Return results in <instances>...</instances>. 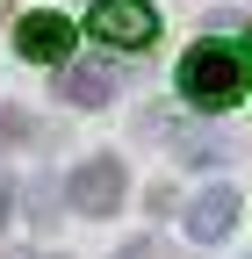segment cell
I'll return each instance as SVG.
<instances>
[{
  "instance_id": "cell-1",
  "label": "cell",
  "mask_w": 252,
  "mask_h": 259,
  "mask_svg": "<svg viewBox=\"0 0 252 259\" xmlns=\"http://www.w3.org/2000/svg\"><path fill=\"white\" fill-rule=\"evenodd\" d=\"M180 94L195 108H231L238 94H245V58L231 44H195L180 58Z\"/></svg>"
},
{
  "instance_id": "cell-2",
  "label": "cell",
  "mask_w": 252,
  "mask_h": 259,
  "mask_svg": "<svg viewBox=\"0 0 252 259\" xmlns=\"http://www.w3.org/2000/svg\"><path fill=\"white\" fill-rule=\"evenodd\" d=\"M87 29H94L108 51H144L151 36H159V15H151L144 0H94Z\"/></svg>"
},
{
  "instance_id": "cell-3",
  "label": "cell",
  "mask_w": 252,
  "mask_h": 259,
  "mask_svg": "<svg viewBox=\"0 0 252 259\" xmlns=\"http://www.w3.org/2000/svg\"><path fill=\"white\" fill-rule=\"evenodd\" d=\"M72 209H87V216H115L122 209V158L115 151H94L72 173Z\"/></svg>"
},
{
  "instance_id": "cell-4",
  "label": "cell",
  "mask_w": 252,
  "mask_h": 259,
  "mask_svg": "<svg viewBox=\"0 0 252 259\" xmlns=\"http://www.w3.org/2000/svg\"><path fill=\"white\" fill-rule=\"evenodd\" d=\"M72 36H79V29H72L65 15H22V22H15V51L36 58V65H65V58H72Z\"/></svg>"
},
{
  "instance_id": "cell-5",
  "label": "cell",
  "mask_w": 252,
  "mask_h": 259,
  "mask_svg": "<svg viewBox=\"0 0 252 259\" xmlns=\"http://www.w3.org/2000/svg\"><path fill=\"white\" fill-rule=\"evenodd\" d=\"M231 223H238V194L231 187H202L195 202H187V238H195V245H216Z\"/></svg>"
},
{
  "instance_id": "cell-6",
  "label": "cell",
  "mask_w": 252,
  "mask_h": 259,
  "mask_svg": "<svg viewBox=\"0 0 252 259\" xmlns=\"http://www.w3.org/2000/svg\"><path fill=\"white\" fill-rule=\"evenodd\" d=\"M58 94H65V101L72 108H101L108 101V94H115V72H108V65H65V72H58Z\"/></svg>"
},
{
  "instance_id": "cell-7",
  "label": "cell",
  "mask_w": 252,
  "mask_h": 259,
  "mask_svg": "<svg viewBox=\"0 0 252 259\" xmlns=\"http://www.w3.org/2000/svg\"><path fill=\"white\" fill-rule=\"evenodd\" d=\"M29 137H36V122H29L22 108H8V101H0V151H15V144H29Z\"/></svg>"
},
{
  "instance_id": "cell-8",
  "label": "cell",
  "mask_w": 252,
  "mask_h": 259,
  "mask_svg": "<svg viewBox=\"0 0 252 259\" xmlns=\"http://www.w3.org/2000/svg\"><path fill=\"white\" fill-rule=\"evenodd\" d=\"M8 209H15V180L0 173V231H8Z\"/></svg>"
},
{
  "instance_id": "cell-9",
  "label": "cell",
  "mask_w": 252,
  "mask_h": 259,
  "mask_svg": "<svg viewBox=\"0 0 252 259\" xmlns=\"http://www.w3.org/2000/svg\"><path fill=\"white\" fill-rule=\"evenodd\" d=\"M238 58H245V65H252V36H245V51H238Z\"/></svg>"
},
{
  "instance_id": "cell-10",
  "label": "cell",
  "mask_w": 252,
  "mask_h": 259,
  "mask_svg": "<svg viewBox=\"0 0 252 259\" xmlns=\"http://www.w3.org/2000/svg\"><path fill=\"white\" fill-rule=\"evenodd\" d=\"M0 259H29V252H0Z\"/></svg>"
}]
</instances>
